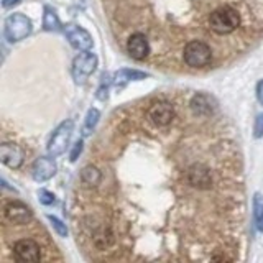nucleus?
I'll return each mask as SVG.
<instances>
[{
    "label": "nucleus",
    "mask_w": 263,
    "mask_h": 263,
    "mask_svg": "<svg viewBox=\"0 0 263 263\" xmlns=\"http://www.w3.org/2000/svg\"><path fill=\"white\" fill-rule=\"evenodd\" d=\"M43 27L48 31H58L61 27L60 18H58L56 12L51 7H45V16H43Z\"/></svg>",
    "instance_id": "16"
},
{
    "label": "nucleus",
    "mask_w": 263,
    "mask_h": 263,
    "mask_svg": "<svg viewBox=\"0 0 263 263\" xmlns=\"http://www.w3.org/2000/svg\"><path fill=\"white\" fill-rule=\"evenodd\" d=\"M212 60L211 48L204 41H189L184 46V61L191 68H204Z\"/></svg>",
    "instance_id": "3"
},
{
    "label": "nucleus",
    "mask_w": 263,
    "mask_h": 263,
    "mask_svg": "<svg viewBox=\"0 0 263 263\" xmlns=\"http://www.w3.org/2000/svg\"><path fill=\"white\" fill-rule=\"evenodd\" d=\"M148 117L152 119V122L158 127H166L171 123V120L175 119V109L173 105L166 101L155 102L150 110H148Z\"/></svg>",
    "instance_id": "8"
},
{
    "label": "nucleus",
    "mask_w": 263,
    "mask_h": 263,
    "mask_svg": "<svg viewBox=\"0 0 263 263\" xmlns=\"http://www.w3.org/2000/svg\"><path fill=\"white\" fill-rule=\"evenodd\" d=\"M253 132H255V137H257V138L263 137V114H260L258 117H257V120H255Z\"/></svg>",
    "instance_id": "23"
},
{
    "label": "nucleus",
    "mask_w": 263,
    "mask_h": 263,
    "mask_svg": "<svg viewBox=\"0 0 263 263\" xmlns=\"http://www.w3.org/2000/svg\"><path fill=\"white\" fill-rule=\"evenodd\" d=\"M240 25V15L235 8L224 5L209 15V28L217 35H229Z\"/></svg>",
    "instance_id": "1"
},
{
    "label": "nucleus",
    "mask_w": 263,
    "mask_h": 263,
    "mask_svg": "<svg viewBox=\"0 0 263 263\" xmlns=\"http://www.w3.org/2000/svg\"><path fill=\"white\" fill-rule=\"evenodd\" d=\"M13 253L16 260L20 261H40L41 260V249L40 245L31 240V238H20L13 243Z\"/></svg>",
    "instance_id": "6"
},
{
    "label": "nucleus",
    "mask_w": 263,
    "mask_h": 263,
    "mask_svg": "<svg viewBox=\"0 0 263 263\" xmlns=\"http://www.w3.org/2000/svg\"><path fill=\"white\" fill-rule=\"evenodd\" d=\"M33 30L31 20L23 13H13L5 20V36L8 41H20L25 40Z\"/></svg>",
    "instance_id": "2"
},
{
    "label": "nucleus",
    "mask_w": 263,
    "mask_h": 263,
    "mask_svg": "<svg viewBox=\"0 0 263 263\" xmlns=\"http://www.w3.org/2000/svg\"><path fill=\"white\" fill-rule=\"evenodd\" d=\"M257 97H258L260 104L263 105V79L257 84Z\"/></svg>",
    "instance_id": "25"
},
{
    "label": "nucleus",
    "mask_w": 263,
    "mask_h": 263,
    "mask_svg": "<svg viewBox=\"0 0 263 263\" xmlns=\"http://www.w3.org/2000/svg\"><path fill=\"white\" fill-rule=\"evenodd\" d=\"M109 86H110V79L107 74H104L102 81H101V87L97 90V97L101 99V101H105L107 96H109Z\"/></svg>",
    "instance_id": "20"
},
{
    "label": "nucleus",
    "mask_w": 263,
    "mask_h": 263,
    "mask_svg": "<svg viewBox=\"0 0 263 263\" xmlns=\"http://www.w3.org/2000/svg\"><path fill=\"white\" fill-rule=\"evenodd\" d=\"M253 219H255V226L263 232V197L261 194H255L253 197Z\"/></svg>",
    "instance_id": "18"
},
{
    "label": "nucleus",
    "mask_w": 263,
    "mask_h": 263,
    "mask_svg": "<svg viewBox=\"0 0 263 263\" xmlns=\"http://www.w3.org/2000/svg\"><path fill=\"white\" fill-rule=\"evenodd\" d=\"M38 196H40V201L45 205H49V204L54 202V194H51L49 191H45V189H41V191L38 193Z\"/></svg>",
    "instance_id": "22"
},
{
    "label": "nucleus",
    "mask_w": 263,
    "mask_h": 263,
    "mask_svg": "<svg viewBox=\"0 0 263 263\" xmlns=\"http://www.w3.org/2000/svg\"><path fill=\"white\" fill-rule=\"evenodd\" d=\"M214 101L212 97L208 94H196L191 101V109L197 115H209L214 110Z\"/></svg>",
    "instance_id": "14"
},
{
    "label": "nucleus",
    "mask_w": 263,
    "mask_h": 263,
    "mask_svg": "<svg viewBox=\"0 0 263 263\" xmlns=\"http://www.w3.org/2000/svg\"><path fill=\"white\" fill-rule=\"evenodd\" d=\"M127 51L137 61H142L150 53V43L143 33H134L127 41Z\"/></svg>",
    "instance_id": "9"
},
{
    "label": "nucleus",
    "mask_w": 263,
    "mask_h": 263,
    "mask_svg": "<svg viewBox=\"0 0 263 263\" xmlns=\"http://www.w3.org/2000/svg\"><path fill=\"white\" fill-rule=\"evenodd\" d=\"M49 222H51L53 229L58 232V235L61 237H68V227H66V224H63V222L58 219V217H53V216H48Z\"/></svg>",
    "instance_id": "21"
},
{
    "label": "nucleus",
    "mask_w": 263,
    "mask_h": 263,
    "mask_svg": "<svg viewBox=\"0 0 263 263\" xmlns=\"http://www.w3.org/2000/svg\"><path fill=\"white\" fill-rule=\"evenodd\" d=\"M148 74L142 72V71H135V69H120L115 72L114 76V84L117 87L125 86L130 81H138V79H145Z\"/></svg>",
    "instance_id": "15"
},
{
    "label": "nucleus",
    "mask_w": 263,
    "mask_h": 263,
    "mask_svg": "<svg viewBox=\"0 0 263 263\" xmlns=\"http://www.w3.org/2000/svg\"><path fill=\"white\" fill-rule=\"evenodd\" d=\"M81 178H82V181H84L87 186H97L99 183H101L102 175H101V171H99L96 166H86L84 170H82V173H81Z\"/></svg>",
    "instance_id": "17"
},
{
    "label": "nucleus",
    "mask_w": 263,
    "mask_h": 263,
    "mask_svg": "<svg viewBox=\"0 0 263 263\" xmlns=\"http://www.w3.org/2000/svg\"><path fill=\"white\" fill-rule=\"evenodd\" d=\"M72 128H74L72 122L66 120L54 130V134L51 138H49V143H48V153L49 155L60 156L61 153L66 152V148H68V145H69L71 135H72Z\"/></svg>",
    "instance_id": "4"
},
{
    "label": "nucleus",
    "mask_w": 263,
    "mask_h": 263,
    "mask_svg": "<svg viewBox=\"0 0 263 263\" xmlns=\"http://www.w3.org/2000/svg\"><path fill=\"white\" fill-rule=\"evenodd\" d=\"M56 173V163L51 158L41 156L33 164V178L35 181H46L49 178H53Z\"/></svg>",
    "instance_id": "13"
},
{
    "label": "nucleus",
    "mask_w": 263,
    "mask_h": 263,
    "mask_svg": "<svg viewBox=\"0 0 263 263\" xmlns=\"http://www.w3.org/2000/svg\"><path fill=\"white\" fill-rule=\"evenodd\" d=\"M4 214L5 217L13 222V224H28V222L31 220V211L27 208L25 204L22 202H10L5 205L4 209Z\"/></svg>",
    "instance_id": "10"
},
{
    "label": "nucleus",
    "mask_w": 263,
    "mask_h": 263,
    "mask_svg": "<svg viewBox=\"0 0 263 263\" xmlns=\"http://www.w3.org/2000/svg\"><path fill=\"white\" fill-rule=\"evenodd\" d=\"M0 158H2V163L7 164L8 168L16 170L23 163V152L15 143H4L0 146Z\"/></svg>",
    "instance_id": "11"
},
{
    "label": "nucleus",
    "mask_w": 263,
    "mask_h": 263,
    "mask_svg": "<svg viewBox=\"0 0 263 263\" xmlns=\"http://www.w3.org/2000/svg\"><path fill=\"white\" fill-rule=\"evenodd\" d=\"M187 181L189 184H193L199 189H205L211 186V173L208 170V166H204V164H193L191 168L187 170Z\"/></svg>",
    "instance_id": "12"
},
{
    "label": "nucleus",
    "mask_w": 263,
    "mask_h": 263,
    "mask_svg": "<svg viewBox=\"0 0 263 263\" xmlns=\"http://www.w3.org/2000/svg\"><path fill=\"white\" fill-rule=\"evenodd\" d=\"M96 68H97V56L92 53H81L72 61V68H71L72 78L76 79V82H84L96 71Z\"/></svg>",
    "instance_id": "5"
},
{
    "label": "nucleus",
    "mask_w": 263,
    "mask_h": 263,
    "mask_svg": "<svg viewBox=\"0 0 263 263\" xmlns=\"http://www.w3.org/2000/svg\"><path fill=\"white\" fill-rule=\"evenodd\" d=\"M81 152H82V142L79 140V142H76V145H74L72 152H71V161H76L78 156L81 155Z\"/></svg>",
    "instance_id": "24"
},
{
    "label": "nucleus",
    "mask_w": 263,
    "mask_h": 263,
    "mask_svg": "<svg viewBox=\"0 0 263 263\" xmlns=\"http://www.w3.org/2000/svg\"><path fill=\"white\" fill-rule=\"evenodd\" d=\"M16 4H20V0H2V5L5 8H10V7H13Z\"/></svg>",
    "instance_id": "26"
},
{
    "label": "nucleus",
    "mask_w": 263,
    "mask_h": 263,
    "mask_svg": "<svg viewBox=\"0 0 263 263\" xmlns=\"http://www.w3.org/2000/svg\"><path fill=\"white\" fill-rule=\"evenodd\" d=\"M99 117H101V114H99L97 109H90L87 112V117H86V122H84V127H82V135H89L90 132L94 130V127L97 125L99 122Z\"/></svg>",
    "instance_id": "19"
},
{
    "label": "nucleus",
    "mask_w": 263,
    "mask_h": 263,
    "mask_svg": "<svg viewBox=\"0 0 263 263\" xmlns=\"http://www.w3.org/2000/svg\"><path fill=\"white\" fill-rule=\"evenodd\" d=\"M64 35L71 43V46L79 49V51H87V49L92 48V36H90L82 27L68 25V27L64 28Z\"/></svg>",
    "instance_id": "7"
}]
</instances>
